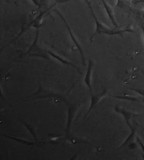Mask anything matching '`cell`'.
I'll list each match as a JSON object with an SVG mask.
<instances>
[{
  "instance_id": "cell-1",
  "label": "cell",
  "mask_w": 144,
  "mask_h": 160,
  "mask_svg": "<svg viewBox=\"0 0 144 160\" xmlns=\"http://www.w3.org/2000/svg\"><path fill=\"white\" fill-rule=\"evenodd\" d=\"M92 13L93 17L95 21V31H94V34L91 35L90 38L91 41L93 40V38L97 35H109V36H114V35H120V36H123L124 33L125 32H134V30L132 28L131 26H126L122 28H110L108 26L104 25L102 22L98 20L96 17L95 13L93 12H91Z\"/></svg>"
},
{
  "instance_id": "cell-12",
  "label": "cell",
  "mask_w": 144,
  "mask_h": 160,
  "mask_svg": "<svg viewBox=\"0 0 144 160\" xmlns=\"http://www.w3.org/2000/svg\"><path fill=\"white\" fill-rule=\"evenodd\" d=\"M129 128L131 129V133H130L129 136H128V138L125 140V141H124L122 145L120 147V148H122L123 147H125L127 145H129L130 144H132V143L134 142V138H135V136H136V132H137V130H136V128L134 127H133L132 125H130L129 126Z\"/></svg>"
},
{
  "instance_id": "cell-7",
  "label": "cell",
  "mask_w": 144,
  "mask_h": 160,
  "mask_svg": "<svg viewBox=\"0 0 144 160\" xmlns=\"http://www.w3.org/2000/svg\"><path fill=\"white\" fill-rule=\"evenodd\" d=\"M94 62L92 60H89L88 63V67L87 69V73H86L85 78L84 79V83L87 85L89 90L90 94H92V74L94 70Z\"/></svg>"
},
{
  "instance_id": "cell-20",
  "label": "cell",
  "mask_w": 144,
  "mask_h": 160,
  "mask_svg": "<svg viewBox=\"0 0 144 160\" xmlns=\"http://www.w3.org/2000/svg\"><path fill=\"white\" fill-rule=\"evenodd\" d=\"M141 29L143 31V41H144V26H141Z\"/></svg>"
},
{
  "instance_id": "cell-9",
  "label": "cell",
  "mask_w": 144,
  "mask_h": 160,
  "mask_svg": "<svg viewBox=\"0 0 144 160\" xmlns=\"http://www.w3.org/2000/svg\"><path fill=\"white\" fill-rule=\"evenodd\" d=\"M46 52H47V54L49 55V56L52 57L54 58V59L58 60L60 63H63V64H65V65L70 66V67H73V68H75V69H77L78 71H79V68L77 67V66L74 64V63H73V62H71L70 61L66 59L65 58L61 57V56H60V55L58 54L57 53H56V52H54L51 51V50H46Z\"/></svg>"
},
{
  "instance_id": "cell-11",
  "label": "cell",
  "mask_w": 144,
  "mask_h": 160,
  "mask_svg": "<svg viewBox=\"0 0 144 160\" xmlns=\"http://www.w3.org/2000/svg\"><path fill=\"white\" fill-rule=\"evenodd\" d=\"M132 0H117L116 7L126 11H131L132 9Z\"/></svg>"
},
{
  "instance_id": "cell-14",
  "label": "cell",
  "mask_w": 144,
  "mask_h": 160,
  "mask_svg": "<svg viewBox=\"0 0 144 160\" xmlns=\"http://www.w3.org/2000/svg\"><path fill=\"white\" fill-rule=\"evenodd\" d=\"M2 136L7 138L11 139V140H14V141L16 142H18L21 143V144H23V145H37V142H31V141H29V140H26V139H23V138H18V137H14V136H5V135L2 134Z\"/></svg>"
},
{
  "instance_id": "cell-19",
  "label": "cell",
  "mask_w": 144,
  "mask_h": 160,
  "mask_svg": "<svg viewBox=\"0 0 144 160\" xmlns=\"http://www.w3.org/2000/svg\"><path fill=\"white\" fill-rule=\"evenodd\" d=\"M84 1H85L86 3L87 4L89 8V9L91 10V12H93L94 10L92 9V7H91V2L90 0H84Z\"/></svg>"
},
{
  "instance_id": "cell-10",
  "label": "cell",
  "mask_w": 144,
  "mask_h": 160,
  "mask_svg": "<svg viewBox=\"0 0 144 160\" xmlns=\"http://www.w3.org/2000/svg\"><path fill=\"white\" fill-rule=\"evenodd\" d=\"M115 112H117L118 113H120V114H121L123 116L124 120H125L126 123L128 126L131 125V123H130V120L132 119V117H136V116L138 115L137 114H135V113L127 111V110L124 109L122 108H120V107H116L115 108Z\"/></svg>"
},
{
  "instance_id": "cell-22",
  "label": "cell",
  "mask_w": 144,
  "mask_h": 160,
  "mask_svg": "<svg viewBox=\"0 0 144 160\" xmlns=\"http://www.w3.org/2000/svg\"><path fill=\"white\" fill-rule=\"evenodd\" d=\"M25 1H27V0H25Z\"/></svg>"
},
{
  "instance_id": "cell-6",
  "label": "cell",
  "mask_w": 144,
  "mask_h": 160,
  "mask_svg": "<svg viewBox=\"0 0 144 160\" xmlns=\"http://www.w3.org/2000/svg\"><path fill=\"white\" fill-rule=\"evenodd\" d=\"M108 95V91L107 90H103V92L99 95H94V94H91V102L89 108L88 109V112L87 113V115H88L89 113L92 111V110L97 107L99 104H100L102 101H103L105 98H106Z\"/></svg>"
},
{
  "instance_id": "cell-8",
  "label": "cell",
  "mask_w": 144,
  "mask_h": 160,
  "mask_svg": "<svg viewBox=\"0 0 144 160\" xmlns=\"http://www.w3.org/2000/svg\"><path fill=\"white\" fill-rule=\"evenodd\" d=\"M101 1L102 2V4H103L105 11H106V12L107 13L108 16V18L110 20V21L112 22L113 25L115 28H118L119 24H118V22L117 21V20H116L115 12H114V9H113V8L110 6V5L108 4V2L106 0H101Z\"/></svg>"
},
{
  "instance_id": "cell-3",
  "label": "cell",
  "mask_w": 144,
  "mask_h": 160,
  "mask_svg": "<svg viewBox=\"0 0 144 160\" xmlns=\"http://www.w3.org/2000/svg\"><path fill=\"white\" fill-rule=\"evenodd\" d=\"M38 40H39V28H37V32H36L35 38L34 42H32V45L30 47L28 50L26 52V55H28L30 57H37L43 59H49L48 55H46V51L44 50L43 49L40 48L38 45Z\"/></svg>"
},
{
  "instance_id": "cell-2",
  "label": "cell",
  "mask_w": 144,
  "mask_h": 160,
  "mask_svg": "<svg viewBox=\"0 0 144 160\" xmlns=\"http://www.w3.org/2000/svg\"><path fill=\"white\" fill-rule=\"evenodd\" d=\"M68 116H67V124H66V138L68 140L72 143L76 144V143L79 142H87L84 140H80L78 138L73 136V134L71 133V129L73 125V121L75 118L77 113L78 112V107L76 106H73L70 104V103L68 104Z\"/></svg>"
},
{
  "instance_id": "cell-18",
  "label": "cell",
  "mask_w": 144,
  "mask_h": 160,
  "mask_svg": "<svg viewBox=\"0 0 144 160\" xmlns=\"http://www.w3.org/2000/svg\"><path fill=\"white\" fill-rule=\"evenodd\" d=\"M132 3L133 5L138 4L140 3H144V0H132Z\"/></svg>"
},
{
  "instance_id": "cell-21",
  "label": "cell",
  "mask_w": 144,
  "mask_h": 160,
  "mask_svg": "<svg viewBox=\"0 0 144 160\" xmlns=\"http://www.w3.org/2000/svg\"><path fill=\"white\" fill-rule=\"evenodd\" d=\"M142 102H143L144 103V97L143 98V99H142Z\"/></svg>"
},
{
  "instance_id": "cell-17",
  "label": "cell",
  "mask_w": 144,
  "mask_h": 160,
  "mask_svg": "<svg viewBox=\"0 0 144 160\" xmlns=\"http://www.w3.org/2000/svg\"><path fill=\"white\" fill-rule=\"evenodd\" d=\"M137 142H138V144H139L140 147L141 148V150H142V151L143 152V153H144V143L142 141H141V140H140V138L138 137H137Z\"/></svg>"
},
{
  "instance_id": "cell-5",
  "label": "cell",
  "mask_w": 144,
  "mask_h": 160,
  "mask_svg": "<svg viewBox=\"0 0 144 160\" xmlns=\"http://www.w3.org/2000/svg\"><path fill=\"white\" fill-rule=\"evenodd\" d=\"M57 98L59 99H60L63 102L68 104L69 102L65 100V98H63V96H60V95H58L56 93H54L51 92L50 90H40L37 91V92L33 94L32 97H30L26 101H30V100H38V99H42V98Z\"/></svg>"
},
{
  "instance_id": "cell-15",
  "label": "cell",
  "mask_w": 144,
  "mask_h": 160,
  "mask_svg": "<svg viewBox=\"0 0 144 160\" xmlns=\"http://www.w3.org/2000/svg\"><path fill=\"white\" fill-rule=\"evenodd\" d=\"M114 98L117 99H120V100L132 101V102H142V99H143V98L135 97V96H129V95H117V96H114Z\"/></svg>"
},
{
  "instance_id": "cell-4",
  "label": "cell",
  "mask_w": 144,
  "mask_h": 160,
  "mask_svg": "<svg viewBox=\"0 0 144 160\" xmlns=\"http://www.w3.org/2000/svg\"><path fill=\"white\" fill-rule=\"evenodd\" d=\"M56 12V13H57L58 15L59 16V17L62 19V21H63V23H65L66 28H67V29L68 30V32L69 34H70V36L72 40H73V42L74 43V45H75V46L77 47V49H78L79 53H80V55H81V57H82V64L84 65L85 64V57H84V49H83L82 48V46L81 44H80V42H79V40H77V38L75 37V35H74V34L73 33V30L71 29V28L70 27V26H69V24L68 23L67 21L65 20V18H64V16H63L62 15L61 13H60L59 11L58 10H56L55 11Z\"/></svg>"
},
{
  "instance_id": "cell-13",
  "label": "cell",
  "mask_w": 144,
  "mask_h": 160,
  "mask_svg": "<svg viewBox=\"0 0 144 160\" xmlns=\"http://www.w3.org/2000/svg\"><path fill=\"white\" fill-rule=\"evenodd\" d=\"M22 123H23V124L25 126V127H26L27 130L29 131V133L31 134V136H32L33 138H34L35 141L40 143V140H38V139H37V133H36V128L34 126V125H32V124H30V123H27L26 122H24V121Z\"/></svg>"
},
{
  "instance_id": "cell-16",
  "label": "cell",
  "mask_w": 144,
  "mask_h": 160,
  "mask_svg": "<svg viewBox=\"0 0 144 160\" xmlns=\"http://www.w3.org/2000/svg\"><path fill=\"white\" fill-rule=\"evenodd\" d=\"M32 1L39 8H41V7L44 6V5L47 4L49 2V0H32Z\"/></svg>"
}]
</instances>
